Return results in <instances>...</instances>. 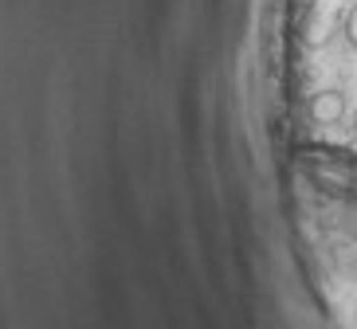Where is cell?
Wrapping results in <instances>:
<instances>
[{
    "label": "cell",
    "instance_id": "cell-1",
    "mask_svg": "<svg viewBox=\"0 0 357 329\" xmlns=\"http://www.w3.org/2000/svg\"><path fill=\"white\" fill-rule=\"evenodd\" d=\"M346 0H314L310 4V16H306L303 28V43L306 47H326L334 40V32H342V20H346Z\"/></svg>",
    "mask_w": 357,
    "mask_h": 329
},
{
    "label": "cell",
    "instance_id": "cell-2",
    "mask_svg": "<svg viewBox=\"0 0 357 329\" xmlns=\"http://www.w3.org/2000/svg\"><path fill=\"white\" fill-rule=\"evenodd\" d=\"M346 110H349V102H346V95L342 90H318L314 98H310V122H318V126H337L342 118H346Z\"/></svg>",
    "mask_w": 357,
    "mask_h": 329
},
{
    "label": "cell",
    "instance_id": "cell-3",
    "mask_svg": "<svg viewBox=\"0 0 357 329\" xmlns=\"http://www.w3.org/2000/svg\"><path fill=\"white\" fill-rule=\"evenodd\" d=\"M342 35H346L349 51H357V4L346 12V20H342Z\"/></svg>",
    "mask_w": 357,
    "mask_h": 329
},
{
    "label": "cell",
    "instance_id": "cell-4",
    "mask_svg": "<svg viewBox=\"0 0 357 329\" xmlns=\"http://www.w3.org/2000/svg\"><path fill=\"white\" fill-rule=\"evenodd\" d=\"M354 122H357V110H354Z\"/></svg>",
    "mask_w": 357,
    "mask_h": 329
}]
</instances>
